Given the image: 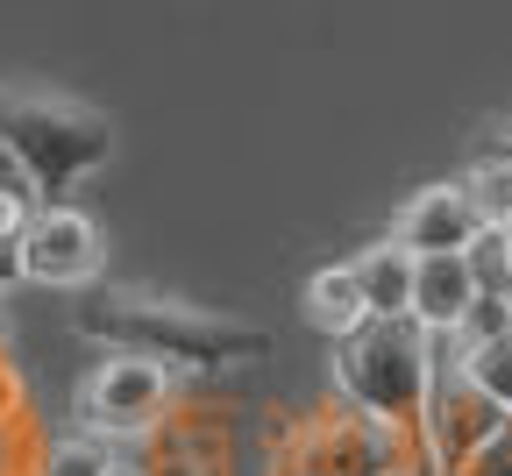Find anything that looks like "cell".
<instances>
[{
	"instance_id": "obj_1",
	"label": "cell",
	"mask_w": 512,
	"mask_h": 476,
	"mask_svg": "<svg viewBox=\"0 0 512 476\" xmlns=\"http://www.w3.org/2000/svg\"><path fill=\"white\" fill-rule=\"evenodd\" d=\"M72 327L100 349H128V356H157L185 377H214L235 363H264L271 356V334L207 313L192 299H164V292H136V285H100L72 306Z\"/></svg>"
},
{
	"instance_id": "obj_2",
	"label": "cell",
	"mask_w": 512,
	"mask_h": 476,
	"mask_svg": "<svg viewBox=\"0 0 512 476\" xmlns=\"http://www.w3.org/2000/svg\"><path fill=\"white\" fill-rule=\"evenodd\" d=\"M264 476H434V462L406 427H392V420L363 413L356 398L328 391L313 405L278 413Z\"/></svg>"
},
{
	"instance_id": "obj_3",
	"label": "cell",
	"mask_w": 512,
	"mask_h": 476,
	"mask_svg": "<svg viewBox=\"0 0 512 476\" xmlns=\"http://www.w3.org/2000/svg\"><path fill=\"white\" fill-rule=\"evenodd\" d=\"M0 150L22 164L36 199L72 192L93 164L114 150V121L72 93H36V86H0Z\"/></svg>"
},
{
	"instance_id": "obj_4",
	"label": "cell",
	"mask_w": 512,
	"mask_h": 476,
	"mask_svg": "<svg viewBox=\"0 0 512 476\" xmlns=\"http://www.w3.org/2000/svg\"><path fill=\"white\" fill-rule=\"evenodd\" d=\"M328 349H335V391L420 441L427 377H434V334L420 320H370V327L349 334V342H328Z\"/></svg>"
},
{
	"instance_id": "obj_5",
	"label": "cell",
	"mask_w": 512,
	"mask_h": 476,
	"mask_svg": "<svg viewBox=\"0 0 512 476\" xmlns=\"http://www.w3.org/2000/svg\"><path fill=\"white\" fill-rule=\"evenodd\" d=\"M505 420L512 413L470 377L463 342H456V334H434V377H427V420H420V441H427L434 476H456Z\"/></svg>"
},
{
	"instance_id": "obj_6",
	"label": "cell",
	"mask_w": 512,
	"mask_h": 476,
	"mask_svg": "<svg viewBox=\"0 0 512 476\" xmlns=\"http://www.w3.org/2000/svg\"><path fill=\"white\" fill-rule=\"evenodd\" d=\"M185 391V370L157 363V356H128V349H107L79 391V420L86 434H121V441H143L164 427V413Z\"/></svg>"
},
{
	"instance_id": "obj_7",
	"label": "cell",
	"mask_w": 512,
	"mask_h": 476,
	"mask_svg": "<svg viewBox=\"0 0 512 476\" xmlns=\"http://www.w3.org/2000/svg\"><path fill=\"white\" fill-rule=\"evenodd\" d=\"M107 263V235L93 214L64 207V199H43L29 235H22V270L29 285H93Z\"/></svg>"
},
{
	"instance_id": "obj_8",
	"label": "cell",
	"mask_w": 512,
	"mask_h": 476,
	"mask_svg": "<svg viewBox=\"0 0 512 476\" xmlns=\"http://www.w3.org/2000/svg\"><path fill=\"white\" fill-rule=\"evenodd\" d=\"M143 441H150V462H143L150 476H228L235 469V427H228V413L207 405V398H192V391H178L164 427L143 434Z\"/></svg>"
},
{
	"instance_id": "obj_9",
	"label": "cell",
	"mask_w": 512,
	"mask_h": 476,
	"mask_svg": "<svg viewBox=\"0 0 512 476\" xmlns=\"http://www.w3.org/2000/svg\"><path fill=\"white\" fill-rule=\"evenodd\" d=\"M477 235H484V214H477V199L463 192V178L420 185L399 207V221H392V242H406L413 256H463Z\"/></svg>"
},
{
	"instance_id": "obj_10",
	"label": "cell",
	"mask_w": 512,
	"mask_h": 476,
	"mask_svg": "<svg viewBox=\"0 0 512 476\" xmlns=\"http://www.w3.org/2000/svg\"><path fill=\"white\" fill-rule=\"evenodd\" d=\"M477 306V270L470 256H420V278H413V320L427 334H463Z\"/></svg>"
},
{
	"instance_id": "obj_11",
	"label": "cell",
	"mask_w": 512,
	"mask_h": 476,
	"mask_svg": "<svg viewBox=\"0 0 512 476\" xmlns=\"http://www.w3.org/2000/svg\"><path fill=\"white\" fill-rule=\"evenodd\" d=\"M299 306H306V320L328 334V342H349L356 327H370V320H377V313H370V292H363V278H356V263H328V270H313L306 292H299Z\"/></svg>"
},
{
	"instance_id": "obj_12",
	"label": "cell",
	"mask_w": 512,
	"mask_h": 476,
	"mask_svg": "<svg viewBox=\"0 0 512 476\" xmlns=\"http://www.w3.org/2000/svg\"><path fill=\"white\" fill-rule=\"evenodd\" d=\"M356 263V278H363V292H370V313L377 320H413V278H420V256L406 249V242H370L363 256H349Z\"/></svg>"
},
{
	"instance_id": "obj_13",
	"label": "cell",
	"mask_w": 512,
	"mask_h": 476,
	"mask_svg": "<svg viewBox=\"0 0 512 476\" xmlns=\"http://www.w3.org/2000/svg\"><path fill=\"white\" fill-rule=\"evenodd\" d=\"M463 192L477 199L484 228H512V157L484 150V157H477V164L463 171Z\"/></svg>"
},
{
	"instance_id": "obj_14",
	"label": "cell",
	"mask_w": 512,
	"mask_h": 476,
	"mask_svg": "<svg viewBox=\"0 0 512 476\" xmlns=\"http://www.w3.org/2000/svg\"><path fill=\"white\" fill-rule=\"evenodd\" d=\"M121 462L107 455V441L100 434H72V441H50L43 455H36V476H114Z\"/></svg>"
},
{
	"instance_id": "obj_15",
	"label": "cell",
	"mask_w": 512,
	"mask_h": 476,
	"mask_svg": "<svg viewBox=\"0 0 512 476\" xmlns=\"http://www.w3.org/2000/svg\"><path fill=\"white\" fill-rule=\"evenodd\" d=\"M463 363H470V377L512 413V334H498V342H463Z\"/></svg>"
},
{
	"instance_id": "obj_16",
	"label": "cell",
	"mask_w": 512,
	"mask_h": 476,
	"mask_svg": "<svg viewBox=\"0 0 512 476\" xmlns=\"http://www.w3.org/2000/svg\"><path fill=\"white\" fill-rule=\"evenodd\" d=\"M463 256H470V270H477V292H512V249H505V228H484Z\"/></svg>"
},
{
	"instance_id": "obj_17",
	"label": "cell",
	"mask_w": 512,
	"mask_h": 476,
	"mask_svg": "<svg viewBox=\"0 0 512 476\" xmlns=\"http://www.w3.org/2000/svg\"><path fill=\"white\" fill-rule=\"evenodd\" d=\"M498 334H512V292H477L456 342H498Z\"/></svg>"
},
{
	"instance_id": "obj_18",
	"label": "cell",
	"mask_w": 512,
	"mask_h": 476,
	"mask_svg": "<svg viewBox=\"0 0 512 476\" xmlns=\"http://www.w3.org/2000/svg\"><path fill=\"white\" fill-rule=\"evenodd\" d=\"M36 207H43L36 185H0V235L22 242V235H29V221H36Z\"/></svg>"
},
{
	"instance_id": "obj_19",
	"label": "cell",
	"mask_w": 512,
	"mask_h": 476,
	"mask_svg": "<svg viewBox=\"0 0 512 476\" xmlns=\"http://www.w3.org/2000/svg\"><path fill=\"white\" fill-rule=\"evenodd\" d=\"M29 420V384H22V363L0 349V427H22Z\"/></svg>"
},
{
	"instance_id": "obj_20",
	"label": "cell",
	"mask_w": 512,
	"mask_h": 476,
	"mask_svg": "<svg viewBox=\"0 0 512 476\" xmlns=\"http://www.w3.org/2000/svg\"><path fill=\"white\" fill-rule=\"evenodd\" d=\"M456 476H512V420H505V427H498V434H491Z\"/></svg>"
},
{
	"instance_id": "obj_21",
	"label": "cell",
	"mask_w": 512,
	"mask_h": 476,
	"mask_svg": "<svg viewBox=\"0 0 512 476\" xmlns=\"http://www.w3.org/2000/svg\"><path fill=\"white\" fill-rule=\"evenodd\" d=\"M15 285H29V270H22V242L0 235V292H15Z\"/></svg>"
},
{
	"instance_id": "obj_22",
	"label": "cell",
	"mask_w": 512,
	"mask_h": 476,
	"mask_svg": "<svg viewBox=\"0 0 512 476\" xmlns=\"http://www.w3.org/2000/svg\"><path fill=\"white\" fill-rule=\"evenodd\" d=\"M491 150H498V157H512V114H505V121H491Z\"/></svg>"
},
{
	"instance_id": "obj_23",
	"label": "cell",
	"mask_w": 512,
	"mask_h": 476,
	"mask_svg": "<svg viewBox=\"0 0 512 476\" xmlns=\"http://www.w3.org/2000/svg\"><path fill=\"white\" fill-rule=\"evenodd\" d=\"M0 185H29V178H22V164H15L8 150H0Z\"/></svg>"
},
{
	"instance_id": "obj_24",
	"label": "cell",
	"mask_w": 512,
	"mask_h": 476,
	"mask_svg": "<svg viewBox=\"0 0 512 476\" xmlns=\"http://www.w3.org/2000/svg\"><path fill=\"white\" fill-rule=\"evenodd\" d=\"M114 476H150V469H143V462H121V469H114Z\"/></svg>"
},
{
	"instance_id": "obj_25",
	"label": "cell",
	"mask_w": 512,
	"mask_h": 476,
	"mask_svg": "<svg viewBox=\"0 0 512 476\" xmlns=\"http://www.w3.org/2000/svg\"><path fill=\"white\" fill-rule=\"evenodd\" d=\"M505 249H512V228H505Z\"/></svg>"
}]
</instances>
